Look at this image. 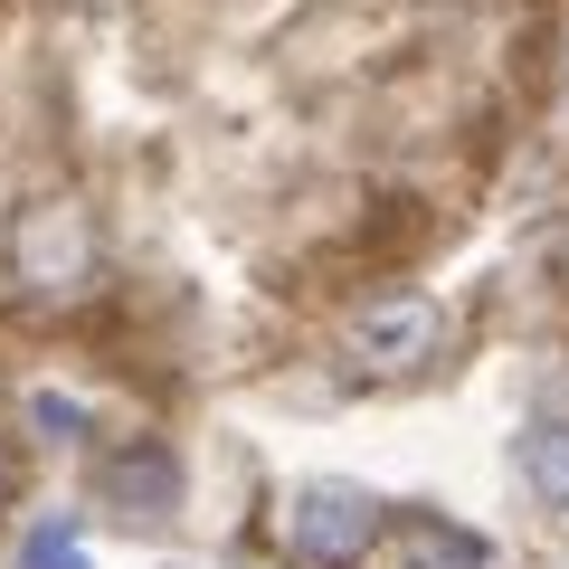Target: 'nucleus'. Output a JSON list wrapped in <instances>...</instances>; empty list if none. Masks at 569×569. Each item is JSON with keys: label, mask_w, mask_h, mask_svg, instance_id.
<instances>
[{"label": "nucleus", "mask_w": 569, "mask_h": 569, "mask_svg": "<svg viewBox=\"0 0 569 569\" xmlns=\"http://www.w3.org/2000/svg\"><path fill=\"white\" fill-rule=\"evenodd\" d=\"M96 493L123 512V522H171V512H181V466H171V447L133 437V447H114L96 466Z\"/></svg>", "instance_id": "7ed1b4c3"}, {"label": "nucleus", "mask_w": 569, "mask_h": 569, "mask_svg": "<svg viewBox=\"0 0 569 569\" xmlns=\"http://www.w3.org/2000/svg\"><path fill=\"white\" fill-rule=\"evenodd\" d=\"M512 466H522L531 503H541L550 522H569V408H560V399H541V408L522 418V437H512Z\"/></svg>", "instance_id": "39448f33"}, {"label": "nucleus", "mask_w": 569, "mask_h": 569, "mask_svg": "<svg viewBox=\"0 0 569 569\" xmlns=\"http://www.w3.org/2000/svg\"><path fill=\"white\" fill-rule=\"evenodd\" d=\"M29 427H39L48 447H77V437H86V408L58 399V389H39V399H29Z\"/></svg>", "instance_id": "6e6552de"}, {"label": "nucleus", "mask_w": 569, "mask_h": 569, "mask_svg": "<svg viewBox=\"0 0 569 569\" xmlns=\"http://www.w3.org/2000/svg\"><path fill=\"white\" fill-rule=\"evenodd\" d=\"M10 276H20L29 295H86V284H96V219H86L77 200L20 209V228H10Z\"/></svg>", "instance_id": "f03ea898"}, {"label": "nucleus", "mask_w": 569, "mask_h": 569, "mask_svg": "<svg viewBox=\"0 0 569 569\" xmlns=\"http://www.w3.org/2000/svg\"><path fill=\"white\" fill-rule=\"evenodd\" d=\"M380 522H389V503L370 485H342V475L295 485V493H284V512H276L284 550H295L305 569H351L370 541H380Z\"/></svg>", "instance_id": "f257e3e1"}, {"label": "nucleus", "mask_w": 569, "mask_h": 569, "mask_svg": "<svg viewBox=\"0 0 569 569\" xmlns=\"http://www.w3.org/2000/svg\"><path fill=\"white\" fill-rule=\"evenodd\" d=\"M399 560L408 569H493V541H485V531L437 522V512H408V522H399Z\"/></svg>", "instance_id": "423d86ee"}, {"label": "nucleus", "mask_w": 569, "mask_h": 569, "mask_svg": "<svg viewBox=\"0 0 569 569\" xmlns=\"http://www.w3.org/2000/svg\"><path fill=\"white\" fill-rule=\"evenodd\" d=\"M20 569H96V560L77 550V531H67V522H39L20 541Z\"/></svg>", "instance_id": "0eeeda50"}, {"label": "nucleus", "mask_w": 569, "mask_h": 569, "mask_svg": "<svg viewBox=\"0 0 569 569\" xmlns=\"http://www.w3.org/2000/svg\"><path fill=\"white\" fill-rule=\"evenodd\" d=\"M351 351H361L370 370H418L427 351H437V305H418V295H389V305H370V313H351Z\"/></svg>", "instance_id": "20e7f679"}]
</instances>
